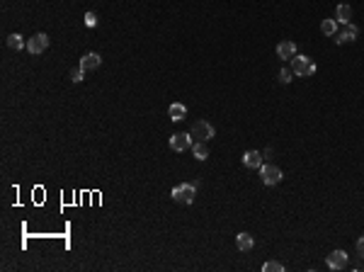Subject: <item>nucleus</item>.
Here are the masks:
<instances>
[{
	"label": "nucleus",
	"instance_id": "nucleus-1",
	"mask_svg": "<svg viewBox=\"0 0 364 272\" xmlns=\"http://www.w3.org/2000/svg\"><path fill=\"white\" fill-rule=\"evenodd\" d=\"M170 197L175 199L177 204H192L194 197H197V185H192V183H180V185L173 187Z\"/></svg>",
	"mask_w": 364,
	"mask_h": 272
},
{
	"label": "nucleus",
	"instance_id": "nucleus-2",
	"mask_svg": "<svg viewBox=\"0 0 364 272\" xmlns=\"http://www.w3.org/2000/svg\"><path fill=\"white\" fill-rule=\"evenodd\" d=\"M291 71H294V76H301V78H311L316 73V64H313V58L311 56H294L291 58Z\"/></svg>",
	"mask_w": 364,
	"mask_h": 272
},
{
	"label": "nucleus",
	"instance_id": "nucleus-3",
	"mask_svg": "<svg viewBox=\"0 0 364 272\" xmlns=\"http://www.w3.org/2000/svg\"><path fill=\"white\" fill-rule=\"evenodd\" d=\"M189 134H192V139H194V141H211V139H214V134H216V131H214V127H211L209 122H204V119H199V122H194V124H192V131H189Z\"/></svg>",
	"mask_w": 364,
	"mask_h": 272
},
{
	"label": "nucleus",
	"instance_id": "nucleus-4",
	"mask_svg": "<svg viewBox=\"0 0 364 272\" xmlns=\"http://www.w3.org/2000/svg\"><path fill=\"white\" fill-rule=\"evenodd\" d=\"M192 143H194L192 134H187V131H177V134L170 136V151H175V153L189 151V148H192Z\"/></svg>",
	"mask_w": 364,
	"mask_h": 272
},
{
	"label": "nucleus",
	"instance_id": "nucleus-5",
	"mask_svg": "<svg viewBox=\"0 0 364 272\" xmlns=\"http://www.w3.org/2000/svg\"><path fill=\"white\" fill-rule=\"evenodd\" d=\"M282 177H284V173H282V168H277V165H262V168H260V180H262L267 187L279 185Z\"/></svg>",
	"mask_w": 364,
	"mask_h": 272
},
{
	"label": "nucleus",
	"instance_id": "nucleus-6",
	"mask_svg": "<svg viewBox=\"0 0 364 272\" xmlns=\"http://www.w3.org/2000/svg\"><path fill=\"white\" fill-rule=\"evenodd\" d=\"M46 49H49V34L37 32L32 39H27V51L29 54H44Z\"/></svg>",
	"mask_w": 364,
	"mask_h": 272
},
{
	"label": "nucleus",
	"instance_id": "nucleus-7",
	"mask_svg": "<svg viewBox=\"0 0 364 272\" xmlns=\"http://www.w3.org/2000/svg\"><path fill=\"white\" fill-rule=\"evenodd\" d=\"M357 37H359L357 24L347 22V24H342V29H338V34H335V44H352Z\"/></svg>",
	"mask_w": 364,
	"mask_h": 272
},
{
	"label": "nucleus",
	"instance_id": "nucleus-8",
	"mask_svg": "<svg viewBox=\"0 0 364 272\" xmlns=\"http://www.w3.org/2000/svg\"><path fill=\"white\" fill-rule=\"evenodd\" d=\"M347 253L345 251H333L330 255H328V260H325V265L330 267V270H345V265H347Z\"/></svg>",
	"mask_w": 364,
	"mask_h": 272
},
{
	"label": "nucleus",
	"instance_id": "nucleus-9",
	"mask_svg": "<svg viewBox=\"0 0 364 272\" xmlns=\"http://www.w3.org/2000/svg\"><path fill=\"white\" fill-rule=\"evenodd\" d=\"M277 56H279L282 61H291V58L296 56V44L289 42V39L279 42V44H277Z\"/></svg>",
	"mask_w": 364,
	"mask_h": 272
},
{
	"label": "nucleus",
	"instance_id": "nucleus-10",
	"mask_svg": "<svg viewBox=\"0 0 364 272\" xmlns=\"http://www.w3.org/2000/svg\"><path fill=\"white\" fill-rule=\"evenodd\" d=\"M100 64H102V56L92 51V54H85V56H83V58H80V64H78V66H80V68H83L85 73H90V71H97V68H100Z\"/></svg>",
	"mask_w": 364,
	"mask_h": 272
},
{
	"label": "nucleus",
	"instance_id": "nucleus-11",
	"mask_svg": "<svg viewBox=\"0 0 364 272\" xmlns=\"http://www.w3.org/2000/svg\"><path fill=\"white\" fill-rule=\"evenodd\" d=\"M243 165H245V168H253V170H260V168H262V153L245 151L243 153Z\"/></svg>",
	"mask_w": 364,
	"mask_h": 272
},
{
	"label": "nucleus",
	"instance_id": "nucleus-12",
	"mask_svg": "<svg viewBox=\"0 0 364 272\" xmlns=\"http://www.w3.org/2000/svg\"><path fill=\"white\" fill-rule=\"evenodd\" d=\"M168 117L173 122H182L185 117H187V107L182 105V102H173L170 107H168Z\"/></svg>",
	"mask_w": 364,
	"mask_h": 272
},
{
	"label": "nucleus",
	"instance_id": "nucleus-13",
	"mask_svg": "<svg viewBox=\"0 0 364 272\" xmlns=\"http://www.w3.org/2000/svg\"><path fill=\"white\" fill-rule=\"evenodd\" d=\"M335 20H338V24H347V22H352V8H350V5H345V3H340V5L335 8Z\"/></svg>",
	"mask_w": 364,
	"mask_h": 272
},
{
	"label": "nucleus",
	"instance_id": "nucleus-14",
	"mask_svg": "<svg viewBox=\"0 0 364 272\" xmlns=\"http://www.w3.org/2000/svg\"><path fill=\"white\" fill-rule=\"evenodd\" d=\"M236 246H238V251L241 253H248V251H253L255 238L250 236V233H238V236H236Z\"/></svg>",
	"mask_w": 364,
	"mask_h": 272
},
{
	"label": "nucleus",
	"instance_id": "nucleus-15",
	"mask_svg": "<svg viewBox=\"0 0 364 272\" xmlns=\"http://www.w3.org/2000/svg\"><path fill=\"white\" fill-rule=\"evenodd\" d=\"M192 153H194L197 161H207V158H209V146L204 141H194L192 143Z\"/></svg>",
	"mask_w": 364,
	"mask_h": 272
},
{
	"label": "nucleus",
	"instance_id": "nucleus-16",
	"mask_svg": "<svg viewBox=\"0 0 364 272\" xmlns=\"http://www.w3.org/2000/svg\"><path fill=\"white\" fill-rule=\"evenodd\" d=\"M320 32L325 34V37H335L338 34V20L333 17V20H323L320 22Z\"/></svg>",
	"mask_w": 364,
	"mask_h": 272
},
{
	"label": "nucleus",
	"instance_id": "nucleus-17",
	"mask_svg": "<svg viewBox=\"0 0 364 272\" xmlns=\"http://www.w3.org/2000/svg\"><path fill=\"white\" fill-rule=\"evenodd\" d=\"M8 46H10L12 51H20V49H24V46H27V42H24L20 34H10V37H8Z\"/></svg>",
	"mask_w": 364,
	"mask_h": 272
},
{
	"label": "nucleus",
	"instance_id": "nucleus-18",
	"mask_svg": "<svg viewBox=\"0 0 364 272\" xmlns=\"http://www.w3.org/2000/svg\"><path fill=\"white\" fill-rule=\"evenodd\" d=\"M294 71H291V68H282V71H279V73H277V80H279V83H282V85H289V83H291V80H294Z\"/></svg>",
	"mask_w": 364,
	"mask_h": 272
},
{
	"label": "nucleus",
	"instance_id": "nucleus-19",
	"mask_svg": "<svg viewBox=\"0 0 364 272\" xmlns=\"http://www.w3.org/2000/svg\"><path fill=\"white\" fill-rule=\"evenodd\" d=\"M262 272H284V265H282V262L270 260V262H265V265H262Z\"/></svg>",
	"mask_w": 364,
	"mask_h": 272
},
{
	"label": "nucleus",
	"instance_id": "nucleus-20",
	"mask_svg": "<svg viewBox=\"0 0 364 272\" xmlns=\"http://www.w3.org/2000/svg\"><path fill=\"white\" fill-rule=\"evenodd\" d=\"M83 76H85V71H83L80 66H78L76 71H71V80H73V83H83Z\"/></svg>",
	"mask_w": 364,
	"mask_h": 272
},
{
	"label": "nucleus",
	"instance_id": "nucleus-21",
	"mask_svg": "<svg viewBox=\"0 0 364 272\" xmlns=\"http://www.w3.org/2000/svg\"><path fill=\"white\" fill-rule=\"evenodd\" d=\"M85 24H88V27H95V24H97V15H95V12H85Z\"/></svg>",
	"mask_w": 364,
	"mask_h": 272
},
{
	"label": "nucleus",
	"instance_id": "nucleus-22",
	"mask_svg": "<svg viewBox=\"0 0 364 272\" xmlns=\"http://www.w3.org/2000/svg\"><path fill=\"white\" fill-rule=\"evenodd\" d=\"M357 255H359V258H364V236H362V238H357Z\"/></svg>",
	"mask_w": 364,
	"mask_h": 272
}]
</instances>
